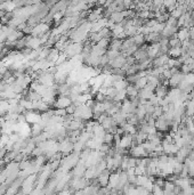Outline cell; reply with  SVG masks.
<instances>
[{"mask_svg":"<svg viewBox=\"0 0 194 195\" xmlns=\"http://www.w3.org/2000/svg\"><path fill=\"white\" fill-rule=\"evenodd\" d=\"M73 146H74V144L69 138L63 139L58 144V151H60L61 154H70L71 152H73Z\"/></svg>","mask_w":194,"mask_h":195,"instance_id":"cell-1","label":"cell"},{"mask_svg":"<svg viewBox=\"0 0 194 195\" xmlns=\"http://www.w3.org/2000/svg\"><path fill=\"white\" fill-rule=\"evenodd\" d=\"M129 155H132V157H136V159H142V157L148 156L147 152L145 151L144 147L142 146V144L130 147V150H129Z\"/></svg>","mask_w":194,"mask_h":195,"instance_id":"cell-2","label":"cell"},{"mask_svg":"<svg viewBox=\"0 0 194 195\" xmlns=\"http://www.w3.org/2000/svg\"><path fill=\"white\" fill-rule=\"evenodd\" d=\"M71 104H72V101L70 99L69 96H60V97L55 101L54 106L56 107V108H63V110H66Z\"/></svg>","mask_w":194,"mask_h":195,"instance_id":"cell-3","label":"cell"},{"mask_svg":"<svg viewBox=\"0 0 194 195\" xmlns=\"http://www.w3.org/2000/svg\"><path fill=\"white\" fill-rule=\"evenodd\" d=\"M154 90H155V89H154L152 86L147 85L145 88L139 90V92H138V98H139V99H144V101H148L152 96H154Z\"/></svg>","mask_w":194,"mask_h":195,"instance_id":"cell-4","label":"cell"},{"mask_svg":"<svg viewBox=\"0 0 194 195\" xmlns=\"http://www.w3.org/2000/svg\"><path fill=\"white\" fill-rule=\"evenodd\" d=\"M184 78H185V76L179 71L178 73L174 74V76L169 79V81H168V87H170V89L177 88L179 83H181L182 81H184Z\"/></svg>","mask_w":194,"mask_h":195,"instance_id":"cell-5","label":"cell"},{"mask_svg":"<svg viewBox=\"0 0 194 195\" xmlns=\"http://www.w3.org/2000/svg\"><path fill=\"white\" fill-rule=\"evenodd\" d=\"M25 122L30 123V124H37V123H40L41 121V115L40 114L35 113V112H25Z\"/></svg>","mask_w":194,"mask_h":195,"instance_id":"cell-6","label":"cell"},{"mask_svg":"<svg viewBox=\"0 0 194 195\" xmlns=\"http://www.w3.org/2000/svg\"><path fill=\"white\" fill-rule=\"evenodd\" d=\"M147 56L150 60H155L157 57L161 56L160 55V45L159 44H152L147 47Z\"/></svg>","mask_w":194,"mask_h":195,"instance_id":"cell-7","label":"cell"},{"mask_svg":"<svg viewBox=\"0 0 194 195\" xmlns=\"http://www.w3.org/2000/svg\"><path fill=\"white\" fill-rule=\"evenodd\" d=\"M110 175H111V171H109L107 169L98 175V177H97V182H98V185H100V187H107V185H109Z\"/></svg>","mask_w":194,"mask_h":195,"instance_id":"cell-8","label":"cell"},{"mask_svg":"<svg viewBox=\"0 0 194 195\" xmlns=\"http://www.w3.org/2000/svg\"><path fill=\"white\" fill-rule=\"evenodd\" d=\"M132 145V136L130 135H123L120 139V145L119 147L123 148V150H130Z\"/></svg>","mask_w":194,"mask_h":195,"instance_id":"cell-9","label":"cell"},{"mask_svg":"<svg viewBox=\"0 0 194 195\" xmlns=\"http://www.w3.org/2000/svg\"><path fill=\"white\" fill-rule=\"evenodd\" d=\"M93 135H94V137H96V138H104V136L106 135V130L104 129L103 127H102V124H100L98 122L95 123L94 126V129H93Z\"/></svg>","mask_w":194,"mask_h":195,"instance_id":"cell-10","label":"cell"},{"mask_svg":"<svg viewBox=\"0 0 194 195\" xmlns=\"http://www.w3.org/2000/svg\"><path fill=\"white\" fill-rule=\"evenodd\" d=\"M85 128V124L82 122L81 120L78 119H73L71 122H70L67 129H70V131H77V130H82Z\"/></svg>","mask_w":194,"mask_h":195,"instance_id":"cell-11","label":"cell"},{"mask_svg":"<svg viewBox=\"0 0 194 195\" xmlns=\"http://www.w3.org/2000/svg\"><path fill=\"white\" fill-rule=\"evenodd\" d=\"M168 91H169V87H167V86H163V85H160L158 86L155 90H154V95L159 98H166V96L168 95Z\"/></svg>","mask_w":194,"mask_h":195,"instance_id":"cell-12","label":"cell"},{"mask_svg":"<svg viewBox=\"0 0 194 195\" xmlns=\"http://www.w3.org/2000/svg\"><path fill=\"white\" fill-rule=\"evenodd\" d=\"M126 92H127V98H128L129 101H132V99H135V98L138 97V90L134 85H129L127 88H126Z\"/></svg>","mask_w":194,"mask_h":195,"instance_id":"cell-13","label":"cell"},{"mask_svg":"<svg viewBox=\"0 0 194 195\" xmlns=\"http://www.w3.org/2000/svg\"><path fill=\"white\" fill-rule=\"evenodd\" d=\"M119 178H120V172H111L109 179V185L107 186H109L110 188H116V186L119 184Z\"/></svg>","mask_w":194,"mask_h":195,"instance_id":"cell-14","label":"cell"},{"mask_svg":"<svg viewBox=\"0 0 194 195\" xmlns=\"http://www.w3.org/2000/svg\"><path fill=\"white\" fill-rule=\"evenodd\" d=\"M169 58H174V60H177L179 57L182 56V47H175V48H169L168 54H167Z\"/></svg>","mask_w":194,"mask_h":195,"instance_id":"cell-15","label":"cell"},{"mask_svg":"<svg viewBox=\"0 0 194 195\" xmlns=\"http://www.w3.org/2000/svg\"><path fill=\"white\" fill-rule=\"evenodd\" d=\"M177 38L179 39L181 42H183L185 40H188L190 39V31H188V29H185V28L179 29L178 32H177Z\"/></svg>","mask_w":194,"mask_h":195,"instance_id":"cell-16","label":"cell"},{"mask_svg":"<svg viewBox=\"0 0 194 195\" xmlns=\"http://www.w3.org/2000/svg\"><path fill=\"white\" fill-rule=\"evenodd\" d=\"M123 131H125V135H130V136H135L136 132H137V127L132 126V124H129V123H126L125 126L121 127Z\"/></svg>","mask_w":194,"mask_h":195,"instance_id":"cell-17","label":"cell"},{"mask_svg":"<svg viewBox=\"0 0 194 195\" xmlns=\"http://www.w3.org/2000/svg\"><path fill=\"white\" fill-rule=\"evenodd\" d=\"M60 54H61V51H58L57 49H55V48H51L49 55H48V57H47V61L50 62V63L55 64V62H56L58 56H60Z\"/></svg>","mask_w":194,"mask_h":195,"instance_id":"cell-18","label":"cell"},{"mask_svg":"<svg viewBox=\"0 0 194 195\" xmlns=\"http://www.w3.org/2000/svg\"><path fill=\"white\" fill-rule=\"evenodd\" d=\"M122 42H123V41L118 40V39H112V40H111V44H110V48H109V49H111V50L121 51Z\"/></svg>","mask_w":194,"mask_h":195,"instance_id":"cell-19","label":"cell"},{"mask_svg":"<svg viewBox=\"0 0 194 195\" xmlns=\"http://www.w3.org/2000/svg\"><path fill=\"white\" fill-rule=\"evenodd\" d=\"M132 39H134V44L136 45L137 47H142V46H144V45L146 44L144 34H136Z\"/></svg>","mask_w":194,"mask_h":195,"instance_id":"cell-20","label":"cell"},{"mask_svg":"<svg viewBox=\"0 0 194 195\" xmlns=\"http://www.w3.org/2000/svg\"><path fill=\"white\" fill-rule=\"evenodd\" d=\"M147 83H148V81H147V76H143V78L138 79V81L136 82L134 86L138 89V90H141V89H143V88L146 87Z\"/></svg>","mask_w":194,"mask_h":195,"instance_id":"cell-21","label":"cell"},{"mask_svg":"<svg viewBox=\"0 0 194 195\" xmlns=\"http://www.w3.org/2000/svg\"><path fill=\"white\" fill-rule=\"evenodd\" d=\"M169 48H175V47H182V42L179 41V39L177 38V34L171 37L169 39V44H168Z\"/></svg>","mask_w":194,"mask_h":195,"instance_id":"cell-22","label":"cell"},{"mask_svg":"<svg viewBox=\"0 0 194 195\" xmlns=\"http://www.w3.org/2000/svg\"><path fill=\"white\" fill-rule=\"evenodd\" d=\"M128 86H129V83L127 82V80L125 79V80H122V81H120V82H116V83L113 86V87H114V88H116L118 91H120V90H125V89L127 88Z\"/></svg>","mask_w":194,"mask_h":195,"instance_id":"cell-23","label":"cell"},{"mask_svg":"<svg viewBox=\"0 0 194 195\" xmlns=\"http://www.w3.org/2000/svg\"><path fill=\"white\" fill-rule=\"evenodd\" d=\"M164 28H166V23H157V24L152 28V30H153L154 33H159V34H161V33L163 32V30H164Z\"/></svg>","mask_w":194,"mask_h":195,"instance_id":"cell-24","label":"cell"},{"mask_svg":"<svg viewBox=\"0 0 194 195\" xmlns=\"http://www.w3.org/2000/svg\"><path fill=\"white\" fill-rule=\"evenodd\" d=\"M66 60H67V56L65 55V53H61L57 61L55 62V66H61L62 64L66 63Z\"/></svg>","mask_w":194,"mask_h":195,"instance_id":"cell-25","label":"cell"},{"mask_svg":"<svg viewBox=\"0 0 194 195\" xmlns=\"http://www.w3.org/2000/svg\"><path fill=\"white\" fill-rule=\"evenodd\" d=\"M135 175L136 176H144L146 175V167H143V166H137L135 168Z\"/></svg>","mask_w":194,"mask_h":195,"instance_id":"cell-26","label":"cell"},{"mask_svg":"<svg viewBox=\"0 0 194 195\" xmlns=\"http://www.w3.org/2000/svg\"><path fill=\"white\" fill-rule=\"evenodd\" d=\"M162 115H163L162 107H161V106H157V107H155V108H154V112H153V114H152V118L157 120L158 118L162 117Z\"/></svg>","mask_w":194,"mask_h":195,"instance_id":"cell-27","label":"cell"},{"mask_svg":"<svg viewBox=\"0 0 194 195\" xmlns=\"http://www.w3.org/2000/svg\"><path fill=\"white\" fill-rule=\"evenodd\" d=\"M113 139H114V135L106 132V135L104 136V138H103V142H104V144L111 145L113 143Z\"/></svg>","mask_w":194,"mask_h":195,"instance_id":"cell-28","label":"cell"},{"mask_svg":"<svg viewBox=\"0 0 194 195\" xmlns=\"http://www.w3.org/2000/svg\"><path fill=\"white\" fill-rule=\"evenodd\" d=\"M136 189H137L138 195H150L151 194V192L148 191V189H146L145 187H142V186L136 187Z\"/></svg>","mask_w":194,"mask_h":195,"instance_id":"cell-29","label":"cell"},{"mask_svg":"<svg viewBox=\"0 0 194 195\" xmlns=\"http://www.w3.org/2000/svg\"><path fill=\"white\" fill-rule=\"evenodd\" d=\"M152 195H163V188L159 187V186L154 185L153 189H152Z\"/></svg>","mask_w":194,"mask_h":195,"instance_id":"cell-30","label":"cell"},{"mask_svg":"<svg viewBox=\"0 0 194 195\" xmlns=\"http://www.w3.org/2000/svg\"><path fill=\"white\" fill-rule=\"evenodd\" d=\"M184 81H186L188 85H193L194 83V73H188L184 78Z\"/></svg>","mask_w":194,"mask_h":195,"instance_id":"cell-31","label":"cell"},{"mask_svg":"<svg viewBox=\"0 0 194 195\" xmlns=\"http://www.w3.org/2000/svg\"><path fill=\"white\" fill-rule=\"evenodd\" d=\"M166 25L167 26H177V19H175L174 17L170 16L169 18H168V21L166 22Z\"/></svg>","mask_w":194,"mask_h":195,"instance_id":"cell-32","label":"cell"},{"mask_svg":"<svg viewBox=\"0 0 194 195\" xmlns=\"http://www.w3.org/2000/svg\"><path fill=\"white\" fill-rule=\"evenodd\" d=\"M45 195H56V192L54 191V192H49V193H47V194H45Z\"/></svg>","mask_w":194,"mask_h":195,"instance_id":"cell-33","label":"cell"},{"mask_svg":"<svg viewBox=\"0 0 194 195\" xmlns=\"http://www.w3.org/2000/svg\"><path fill=\"white\" fill-rule=\"evenodd\" d=\"M1 50H3V44L0 45V53H1Z\"/></svg>","mask_w":194,"mask_h":195,"instance_id":"cell-34","label":"cell"},{"mask_svg":"<svg viewBox=\"0 0 194 195\" xmlns=\"http://www.w3.org/2000/svg\"><path fill=\"white\" fill-rule=\"evenodd\" d=\"M191 178H192V179H193V182H194V175H193V176L191 177Z\"/></svg>","mask_w":194,"mask_h":195,"instance_id":"cell-35","label":"cell"},{"mask_svg":"<svg viewBox=\"0 0 194 195\" xmlns=\"http://www.w3.org/2000/svg\"><path fill=\"white\" fill-rule=\"evenodd\" d=\"M119 195H125V194H123V193H120V194Z\"/></svg>","mask_w":194,"mask_h":195,"instance_id":"cell-36","label":"cell"}]
</instances>
